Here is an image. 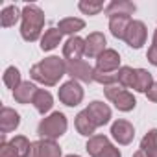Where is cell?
<instances>
[{"instance_id": "1f68e13d", "label": "cell", "mask_w": 157, "mask_h": 157, "mask_svg": "<svg viewBox=\"0 0 157 157\" xmlns=\"http://www.w3.org/2000/svg\"><path fill=\"white\" fill-rule=\"evenodd\" d=\"M146 57H148V61H150L153 67H157V28H155V32H153V41H151V46L148 48Z\"/></svg>"}, {"instance_id": "f1b7e54d", "label": "cell", "mask_w": 157, "mask_h": 157, "mask_svg": "<svg viewBox=\"0 0 157 157\" xmlns=\"http://www.w3.org/2000/svg\"><path fill=\"white\" fill-rule=\"evenodd\" d=\"M94 82L96 83H100V85H105V87H111V85H115V83H118V74L117 72H98V70H94Z\"/></svg>"}, {"instance_id": "52a82bcc", "label": "cell", "mask_w": 157, "mask_h": 157, "mask_svg": "<svg viewBox=\"0 0 157 157\" xmlns=\"http://www.w3.org/2000/svg\"><path fill=\"white\" fill-rule=\"evenodd\" d=\"M67 74L76 82H83V83H91L94 82V68L83 61V59H78V61H68L67 63Z\"/></svg>"}, {"instance_id": "484cf974", "label": "cell", "mask_w": 157, "mask_h": 157, "mask_svg": "<svg viewBox=\"0 0 157 157\" xmlns=\"http://www.w3.org/2000/svg\"><path fill=\"white\" fill-rule=\"evenodd\" d=\"M4 83L11 91H15L22 83V80H21V70L17 67H8L6 68V72H4Z\"/></svg>"}, {"instance_id": "9c48e42d", "label": "cell", "mask_w": 157, "mask_h": 157, "mask_svg": "<svg viewBox=\"0 0 157 157\" xmlns=\"http://www.w3.org/2000/svg\"><path fill=\"white\" fill-rule=\"evenodd\" d=\"M146 37H148V30H146V24L142 21H131L128 32H126V37L124 41L128 43V46L131 48H140L144 43H146Z\"/></svg>"}, {"instance_id": "e0dca14e", "label": "cell", "mask_w": 157, "mask_h": 157, "mask_svg": "<svg viewBox=\"0 0 157 157\" xmlns=\"http://www.w3.org/2000/svg\"><path fill=\"white\" fill-rule=\"evenodd\" d=\"M74 126H76L78 133L83 135V137H89V139L94 135V129L98 128V126L94 124V120L91 118V115H89L85 109L76 115V118H74Z\"/></svg>"}, {"instance_id": "30bf717a", "label": "cell", "mask_w": 157, "mask_h": 157, "mask_svg": "<svg viewBox=\"0 0 157 157\" xmlns=\"http://www.w3.org/2000/svg\"><path fill=\"white\" fill-rule=\"evenodd\" d=\"M28 157H61V148L56 140L41 139V140L32 142Z\"/></svg>"}, {"instance_id": "4dcf8cb0", "label": "cell", "mask_w": 157, "mask_h": 157, "mask_svg": "<svg viewBox=\"0 0 157 157\" xmlns=\"http://www.w3.org/2000/svg\"><path fill=\"white\" fill-rule=\"evenodd\" d=\"M0 157H19L15 148L6 140V135H2V140H0Z\"/></svg>"}, {"instance_id": "5bb4252c", "label": "cell", "mask_w": 157, "mask_h": 157, "mask_svg": "<svg viewBox=\"0 0 157 157\" xmlns=\"http://www.w3.org/2000/svg\"><path fill=\"white\" fill-rule=\"evenodd\" d=\"M105 35L102 32H93L89 33V37L85 39V56L87 57H98L100 54H104L105 48Z\"/></svg>"}, {"instance_id": "e575fe53", "label": "cell", "mask_w": 157, "mask_h": 157, "mask_svg": "<svg viewBox=\"0 0 157 157\" xmlns=\"http://www.w3.org/2000/svg\"><path fill=\"white\" fill-rule=\"evenodd\" d=\"M67 157H82V155H74V153H70V155H67Z\"/></svg>"}, {"instance_id": "836d02e7", "label": "cell", "mask_w": 157, "mask_h": 157, "mask_svg": "<svg viewBox=\"0 0 157 157\" xmlns=\"http://www.w3.org/2000/svg\"><path fill=\"white\" fill-rule=\"evenodd\" d=\"M133 157H148V155L144 153V150H140V148H139V150H137V151L133 153Z\"/></svg>"}, {"instance_id": "d6a6232c", "label": "cell", "mask_w": 157, "mask_h": 157, "mask_svg": "<svg viewBox=\"0 0 157 157\" xmlns=\"http://www.w3.org/2000/svg\"><path fill=\"white\" fill-rule=\"evenodd\" d=\"M146 96H148L150 102H155V104H157V83H153V87L146 93Z\"/></svg>"}, {"instance_id": "277c9868", "label": "cell", "mask_w": 157, "mask_h": 157, "mask_svg": "<svg viewBox=\"0 0 157 157\" xmlns=\"http://www.w3.org/2000/svg\"><path fill=\"white\" fill-rule=\"evenodd\" d=\"M104 94H105V98H107L118 111L129 113V111H133L135 105H137L135 96H133L128 89H124V87H117V85L104 87Z\"/></svg>"}, {"instance_id": "d6986e66", "label": "cell", "mask_w": 157, "mask_h": 157, "mask_svg": "<svg viewBox=\"0 0 157 157\" xmlns=\"http://www.w3.org/2000/svg\"><path fill=\"white\" fill-rule=\"evenodd\" d=\"M153 76L146 70V68H135V82H133V89L137 93H148L153 87Z\"/></svg>"}, {"instance_id": "ac0fdd59", "label": "cell", "mask_w": 157, "mask_h": 157, "mask_svg": "<svg viewBox=\"0 0 157 157\" xmlns=\"http://www.w3.org/2000/svg\"><path fill=\"white\" fill-rule=\"evenodd\" d=\"M37 91H39V89L35 87V83H32V82H22V83L13 91V98H15V102L26 105V104H32V102H33Z\"/></svg>"}, {"instance_id": "4316f807", "label": "cell", "mask_w": 157, "mask_h": 157, "mask_svg": "<svg viewBox=\"0 0 157 157\" xmlns=\"http://www.w3.org/2000/svg\"><path fill=\"white\" fill-rule=\"evenodd\" d=\"M10 144L15 148V151L19 153V157H28L30 148H32V142L28 140V137H24V135H15V137L10 140Z\"/></svg>"}, {"instance_id": "9a60e30c", "label": "cell", "mask_w": 157, "mask_h": 157, "mask_svg": "<svg viewBox=\"0 0 157 157\" xmlns=\"http://www.w3.org/2000/svg\"><path fill=\"white\" fill-rule=\"evenodd\" d=\"M19 124H21V115L15 109L6 107V105L0 109V131H2V135L15 131Z\"/></svg>"}, {"instance_id": "ba28073f", "label": "cell", "mask_w": 157, "mask_h": 157, "mask_svg": "<svg viewBox=\"0 0 157 157\" xmlns=\"http://www.w3.org/2000/svg\"><path fill=\"white\" fill-rule=\"evenodd\" d=\"M111 137H113L118 144L128 146V144L133 140V137H135V128H133V124H131L129 120L118 118V120H115V122L111 124Z\"/></svg>"}, {"instance_id": "44dd1931", "label": "cell", "mask_w": 157, "mask_h": 157, "mask_svg": "<svg viewBox=\"0 0 157 157\" xmlns=\"http://www.w3.org/2000/svg\"><path fill=\"white\" fill-rule=\"evenodd\" d=\"M61 37H63V33L57 28H48L44 32V35L41 37V50L43 52H50V50L57 48L61 44Z\"/></svg>"}, {"instance_id": "7c38bea8", "label": "cell", "mask_w": 157, "mask_h": 157, "mask_svg": "<svg viewBox=\"0 0 157 157\" xmlns=\"http://www.w3.org/2000/svg\"><path fill=\"white\" fill-rule=\"evenodd\" d=\"M85 111L91 115V118L94 120V124H96L98 128H100V126H105V124L111 120V109H109V105L104 104V102H100V100L91 102V104L85 107Z\"/></svg>"}, {"instance_id": "7402d4cb", "label": "cell", "mask_w": 157, "mask_h": 157, "mask_svg": "<svg viewBox=\"0 0 157 157\" xmlns=\"http://www.w3.org/2000/svg\"><path fill=\"white\" fill-rule=\"evenodd\" d=\"M129 24H131V19L129 17H111L109 19V30H111L113 37L122 39V41L126 37V32H128Z\"/></svg>"}, {"instance_id": "4fadbf2b", "label": "cell", "mask_w": 157, "mask_h": 157, "mask_svg": "<svg viewBox=\"0 0 157 157\" xmlns=\"http://www.w3.org/2000/svg\"><path fill=\"white\" fill-rule=\"evenodd\" d=\"M63 56L65 59L68 61H78V59H82V56H85V39L82 37H70L65 44H63Z\"/></svg>"}, {"instance_id": "d4e9b609", "label": "cell", "mask_w": 157, "mask_h": 157, "mask_svg": "<svg viewBox=\"0 0 157 157\" xmlns=\"http://www.w3.org/2000/svg\"><path fill=\"white\" fill-rule=\"evenodd\" d=\"M140 150H144V153L148 157H157V128L150 129L142 140H140Z\"/></svg>"}, {"instance_id": "6da1fadb", "label": "cell", "mask_w": 157, "mask_h": 157, "mask_svg": "<svg viewBox=\"0 0 157 157\" xmlns=\"http://www.w3.org/2000/svg\"><path fill=\"white\" fill-rule=\"evenodd\" d=\"M67 74V63L65 59L57 57V56H50L44 57L43 61L35 63L30 68V78L33 82H39L46 87H54L59 83V80Z\"/></svg>"}, {"instance_id": "f546056e", "label": "cell", "mask_w": 157, "mask_h": 157, "mask_svg": "<svg viewBox=\"0 0 157 157\" xmlns=\"http://www.w3.org/2000/svg\"><path fill=\"white\" fill-rule=\"evenodd\" d=\"M78 8H80V11H83L85 15H98L102 10H105L104 2H85V0L78 4Z\"/></svg>"}, {"instance_id": "5b68a950", "label": "cell", "mask_w": 157, "mask_h": 157, "mask_svg": "<svg viewBox=\"0 0 157 157\" xmlns=\"http://www.w3.org/2000/svg\"><path fill=\"white\" fill-rule=\"evenodd\" d=\"M85 150L89 151L91 157H122L120 150L105 135H93L87 140Z\"/></svg>"}, {"instance_id": "8fae6325", "label": "cell", "mask_w": 157, "mask_h": 157, "mask_svg": "<svg viewBox=\"0 0 157 157\" xmlns=\"http://www.w3.org/2000/svg\"><path fill=\"white\" fill-rule=\"evenodd\" d=\"M98 72H118L120 70V54L113 48H107L104 54L96 57V68Z\"/></svg>"}, {"instance_id": "603a6c76", "label": "cell", "mask_w": 157, "mask_h": 157, "mask_svg": "<svg viewBox=\"0 0 157 157\" xmlns=\"http://www.w3.org/2000/svg\"><path fill=\"white\" fill-rule=\"evenodd\" d=\"M32 104L35 105V109H37L41 115H46V113L52 109V105H54V96H52L48 91H44V89H39Z\"/></svg>"}, {"instance_id": "8992f818", "label": "cell", "mask_w": 157, "mask_h": 157, "mask_svg": "<svg viewBox=\"0 0 157 157\" xmlns=\"http://www.w3.org/2000/svg\"><path fill=\"white\" fill-rule=\"evenodd\" d=\"M85 93H83V87L80 85V82H76V80H68L65 82L59 89H57V98L61 104L68 105V107H76V105H80L82 100H83Z\"/></svg>"}, {"instance_id": "2e32d148", "label": "cell", "mask_w": 157, "mask_h": 157, "mask_svg": "<svg viewBox=\"0 0 157 157\" xmlns=\"http://www.w3.org/2000/svg\"><path fill=\"white\" fill-rule=\"evenodd\" d=\"M137 10V6L133 2H129V0H113L111 4L105 6V15L111 19V17H129L133 15Z\"/></svg>"}, {"instance_id": "7a4b0ae2", "label": "cell", "mask_w": 157, "mask_h": 157, "mask_svg": "<svg viewBox=\"0 0 157 157\" xmlns=\"http://www.w3.org/2000/svg\"><path fill=\"white\" fill-rule=\"evenodd\" d=\"M22 24H21V35L24 41L33 43L41 37L43 26H44V13L37 4H26L22 8Z\"/></svg>"}, {"instance_id": "83f0119b", "label": "cell", "mask_w": 157, "mask_h": 157, "mask_svg": "<svg viewBox=\"0 0 157 157\" xmlns=\"http://www.w3.org/2000/svg\"><path fill=\"white\" fill-rule=\"evenodd\" d=\"M118 74V85L124 89H133V82H135V68L131 67H120Z\"/></svg>"}, {"instance_id": "3957f363", "label": "cell", "mask_w": 157, "mask_h": 157, "mask_svg": "<svg viewBox=\"0 0 157 157\" xmlns=\"http://www.w3.org/2000/svg\"><path fill=\"white\" fill-rule=\"evenodd\" d=\"M67 128H68L67 117H65L63 113L56 111V113L44 117V118L39 122V126H37V135H39L41 139L56 140V139H59V137L65 135Z\"/></svg>"}, {"instance_id": "cb8c5ba5", "label": "cell", "mask_w": 157, "mask_h": 157, "mask_svg": "<svg viewBox=\"0 0 157 157\" xmlns=\"http://www.w3.org/2000/svg\"><path fill=\"white\" fill-rule=\"evenodd\" d=\"M19 19H22V11H19L17 6H6L2 10V13H0V24H2V28L15 26V22Z\"/></svg>"}, {"instance_id": "ffe728a7", "label": "cell", "mask_w": 157, "mask_h": 157, "mask_svg": "<svg viewBox=\"0 0 157 157\" xmlns=\"http://www.w3.org/2000/svg\"><path fill=\"white\" fill-rule=\"evenodd\" d=\"M85 28V21L83 19H78V17H67V19H61L59 24H57V30L61 33H67V35H72L82 32Z\"/></svg>"}]
</instances>
